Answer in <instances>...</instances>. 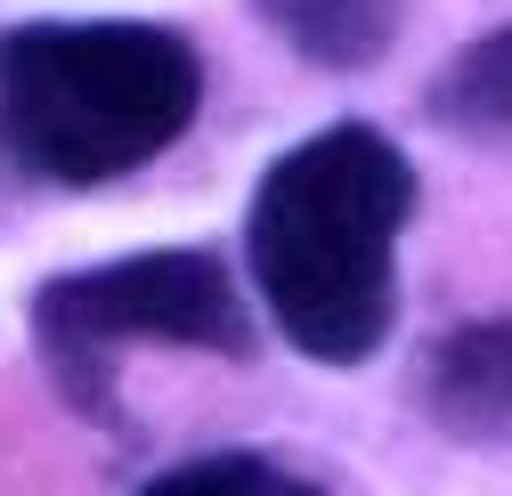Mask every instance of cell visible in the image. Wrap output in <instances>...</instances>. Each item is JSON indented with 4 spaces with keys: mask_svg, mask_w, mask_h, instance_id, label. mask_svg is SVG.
<instances>
[{
    "mask_svg": "<svg viewBox=\"0 0 512 496\" xmlns=\"http://www.w3.org/2000/svg\"><path fill=\"white\" fill-rule=\"evenodd\" d=\"M415 163L374 122H334L285 147L244 212V261L269 326L317 366H366L399 318V236Z\"/></svg>",
    "mask_w": 512,
    "mask_h": 496,
    "instance_id": "obj_1",
    "label": "cell"
},
{
    "mask_svg": "<svg viewBox=\"0 0 512 496\" xmlns=\"http://www.w3.org/2000/svg\"><path fill=\"white\" fill-rule=\"evenodd\" d=\"M439 131H464V139H512V25L480 33L456 66H439L423 90Z\"/></svg>",
    "mask_w": 512,
    "mask_h": 496,
    "instance_id": "obj_6",
    "label": "cell"
},
{
    "mask_svg": "<svg viewBox=\"0 0 512 496\" xmlns=\"http://www.w3.org/2000/svg\"><path fill=\"white\" fill-rule=\"evenodd\" d=\"M139 342L252 358V309L228 261L204 244H155L131 261L66 269L33 293V350L49 366V383L98 423H114V358Z\"/></svg>",
    "mask_w": 512,
    "mask_h": 496,
    "instance_id": "obj_3",
    "label": "cell"
},
{
    "mask_svg": "<svg viewBox=\"0 0 512 496\" xmlns=\"http://www.w3.org/2000/svg\"><path fill=\"white\" fill-rule=\"evenodd\" d=\"M204 57L171 25L74 17L0 33V131L49 188H106L187 139Z\"/></svg>",
    "mask_w": 512,
    "mask_h": 496,
    "instance_id": "obj_2",
    "label": "cell"
},
{
    "mask_svg": "<svg viewBox=\"0 0 512 496\" xmlns=\"http://www.w3.org/2000/svg\"><path fill=\"white\" fill-rule=\"evenodd\" d=\"M139 496H326V488L277 456H261V448H212V456H187V464L155 472Z\"/></svg>",
    "mask_w": 512,
    "mask_h": 496,
    "instance_id": "obj_7",
    "label": "cell"
},
{
    "mask_svg": "<svg viewBox=\"0 0 512 496\" xmlns=\"http://www.w3.org/2000/svg\"><path fill=\"white\" fill-rule=\"evenodd\" d=\"M423 415L464 448H512V318L456 326L423 350Z\"/></svg>",
    "mask_w": 512,
    "mask_h": 496,
    "instance_id": "obj_4",
    "label": "cell"
},
{
    "mask_svg": "<svg viewBox=\"0 0 512 496\" xmlns=\"http://www.w3.org/2000/svg\"><path fill=\"white\" fill-rule=\"evenodd\" d=\"M261 25L317 74H358L399 41L407 0H252Z\"/></svg>",
    "mask_w": 512,
    "mask_h": 496,
    "instance_id": "obj_5",
    "label": "cell"
}]
</instances>
